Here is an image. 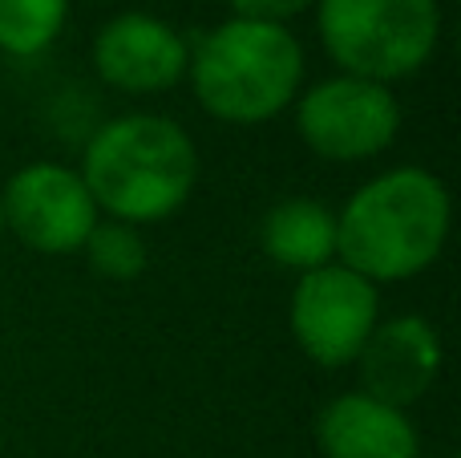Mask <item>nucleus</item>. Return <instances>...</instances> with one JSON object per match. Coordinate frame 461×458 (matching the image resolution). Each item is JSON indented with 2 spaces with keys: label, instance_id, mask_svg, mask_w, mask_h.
I'll return each mask as SVG.
<instances>
[{
  "label": "nucleus",
  "instance_id": "f257e3e1",
  "mask_svg": "<svg viewBox=\"0 0 461 458\" xmlns=\"http://www.w3.org/2000/svg\"><path fill=\"white\" fill-rule=\"evenodd\" d=\"M449 219L454 203L433 170H381L336 211V260L368 284L413 280L438 264Z\"/></svg>",
  "mask_w": 461,
  "mask_h": 458
},
{
  "label": "nucleus",
  "instance_id": "f03ea898",
  "mask_svg": "<svg viewBox=\"0 0 461 458\" xmlns=\"http://www.w3.org/2000/svg\"><path fill=\"white\" fill-rule=\"evenodd\" d=\"M77 175L97 211L118 224L146 227L186 207L199 187V151L175 118L138 110L94 130Z\"/></svg>",
  "mask_w": 461,
  "mask_h": 458
},
{
  "label": "nucleus",
  "instance_id": "7ed1b4c3",
  "mask_svg": "<svg viewBox=\"0 0 461 458\" xmlns=\"http://www.w3.org/2000/svg\"><path fill=\"white\" fill-rule=\"evenodd\" d=\"M303 69V45L287 24L230 16L191 49L186 81L211 118L227 126H259L300 97Z\"/></svg>",
  "mask_w": 461,
  "mask_h": 458
},
{
  "label": "nucleus",
  "instance_id": "20e7f679",
  "mask_svg": "<svg viewBox=\"0 0 461 458\" xmlns=\"http://www.w3.org/2000/svg\"><path fill=\"white\" fill-rule=\"evenodd\" d=\"M320 45L340 73L393 86L413 78L441 41L438 0H316Z\"/></svg>",
  "mask_w": 461,
  "mask_h": 458
},
{
  "label": "nucleus",
  "instance_id": "39448f33",
  "mask_svg": "<svg viewBox=\"0 0 461 458\" xmlns=\"http://www.w3.org/2000/svg\"><path fill=\"white\" fill-rule=\"evenodd\" d=\"M295 134L324 162H368L397 142L401 102L393 86L332 73L295 97Z\"/></svg>",
  "mask_w": 461,
  "mask_h": 458
},
{
  "label": "nucleus",
  "instance_id": "423d86ee",
  "mask_svg": "<svg viewBox=\"0 0 461 458\" xmlns=\"http://www.w3.org/2000/svg\"><path fill=\"white\" fill-rule=\"evenodd\" d=\"M376 321H381L376 284L344 268L340 260L295 280L287 325L300 353L320 370H344L357 362Z\"/></svg>",
  "mask_w": 461,
  "mask_h": 458
},
{
  "label": "nucleus",
  "instance_id": "0eeeda50",
  "mask_svg": "<svg viewBox=\"0 0 461 458\" xmlns=\"http://www.w3.org/2000/svg\"><path fill=\"white\" fill-rule=\"evenodd\" d=\"M0 207H5V232H13L24 248L41 256L81 252L102 219L81 175L65 162H24L0 187Z\"/></svg>",
  "mask_w": 461,
  "mask_h": 458
},
{
  "label": "nucleus",
  "instance_id": "6e6552de",
  "mask_svg": "<svg viewBox=\"0 0 461 458\" xmlns=\"http://www.w3.org/2000/svg\"><path fill=\"white\" fill-rule=\"evenodd\" d=\"M191 45L150 13H118L94 37V73L118 94H167L186 81Z\"/></svg>",
  "mask_w": 461,
  "mask_h": 458
},
{
  "label": "nucleus",
  "instance_id": "1a4fd4ad",
  "mask_svg": "<svg viewBox=\"0 0 461 458\" xmlns=\"http://www.w3.org/2000/svg\"><path fill=\"white\" fill-rule=\"evenodd\" d=\"M352 365L360 373L365 394L405 410V406H413L417 398H425L438 386L441 337L417 313L389 316V321H376V329L368 333L365 349H360V357Z\"/></svg>",
  "mask_w": 461,
  "mask_h": 458
},
{
  "label": "nucleus",
  "instance_id": "9d476101",
  "mask_svg": "<svg viewBox=\"0 0 461 458\" xmlns=\"http://www.w3.org/2000/svg\"><path fill=\"white\" fill-rule=\"evenodd\" d=\"M316 446L324 458H417L421 438L405 410L348 389L316 414Z\"/></svg>",
  "mask_w": 461,
  "mask_h": 458
},
{
  "label": "nucleus",
  "instance_id": "9b49d317",
  "mask_svg": "<svg viewBox=\"0 0 461 458\" xmlns=\"http://www.w3.org/2000/svg\"><path fill=\"white\" fill-rule=\"evenodd\" d=\"M259 243L267 260H276L287 272H316L336 260V211L320 199H303V195L279 199L263 215Z\"/></svg>",
  "mask_w": 461,
  "mask_h": 458
},
{
  "label": "nucleus",
  "instance_id": "f8f14e48",
  "mask_svg": "<svg viewBox=\"0 0 461 458\" xmlns=\"http://www.w3.org/2000/svg\"><path fill=\"white\" fill-rule=\"evenodd\" d=\"M69 0H0V53L41 57L65 29Z\"/></svg>",
  "mask_w": 461,
  "mask_h": 458
},
{
  "label": "nucleus",
  "instance_id": "ddd939ff",
  "mask_svg": "<svg viewBox=\"0 0 461 458\" xmlns=\"http://www.w3.org/2000/svg\"><path fill=\"white\" fill-rule=\"evenodd\" d=\"M86 260L102 280H134V276L146 272V240L138 227L118 224V219H97V227L86 240Z\"/></svg>",
  "mask_w": 461,
  "mask_h": 458
},
{
  "label": "nucleus",
  "instance_id": "4468645a",
  "mask_svg": "<svg viewBox=\"0 0 461 458\" xmlns=\"http://www.w3.org/2000/svg\"><path fill=\"white\" fill-rule=\"evenodd\" d=\"M230 16L239 21H263V24H287L300 13L316 8V0H227Z\"/></svg>",
  "mask_w": 461,
  "mask_h": 458
},
{
  "label": "nucleus",
  "instance_id": "2eb2a0df",
  "mask_svg": "<svg viewBox=\"0 0 461 458\" xmlns=\"http://www.w3.org/2000/svg\"><path fill=\"white\" fill-rule=\"evenodd\" d=\"M0 240H5V207H0Z\"/></svg>",
  "mask_w": 461,
  "mask_h": 458
}]
</instances>
